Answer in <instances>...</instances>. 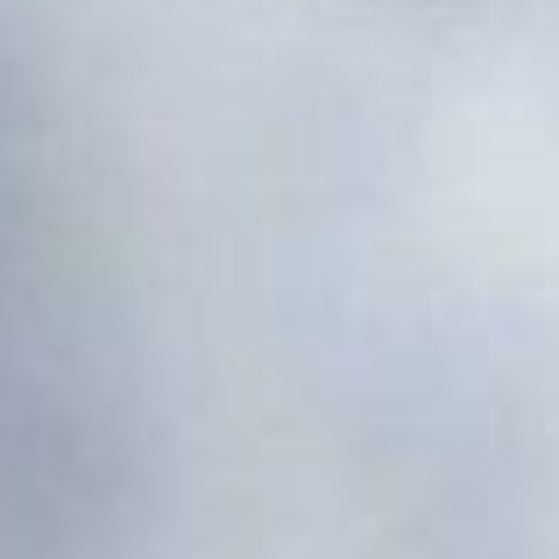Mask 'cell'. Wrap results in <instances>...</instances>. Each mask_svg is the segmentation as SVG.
I'll use <instances>...</instances> for the list:
<instances>
[{"instance_id":"6da1fadb","label":"cell","mask_w":559,"mask_h":559,"mask_svg":"<svg viewBox=\"0 0 559 559\" xmlns=\"http://www.w3.org/2000/svg\"><path fill=\"white\" fill-rule=\"evenodd\" d=\"M142 262L99 107L0 14V559H164Z\"/></svg>"}]
</instances>
